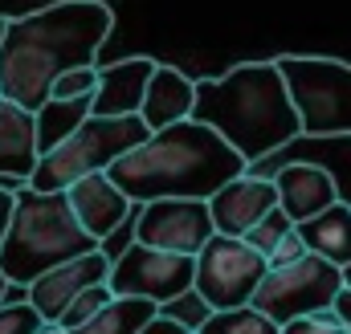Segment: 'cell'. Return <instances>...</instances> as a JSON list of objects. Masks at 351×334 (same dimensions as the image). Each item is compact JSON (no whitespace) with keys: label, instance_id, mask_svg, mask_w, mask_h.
<instances>
[{"label":"cell","instance_id":"6da1fadb","mask_svg":"<svg viewBox=\"0 0 351 334\" xmlns=\"http://www.w3.org/2000/svg\"><path fill=\"white\" fill-rule=\"evenodd\" d=\"M114 29L106 0H53L25 16H12L0 37V98L37 110L58 74L94 66Z\"/></svg>","mask_w":351,"mask_h":334},{"label":"cell","instance_id":"7a4b0ae2","mask_svg":"<svg viewBox=\"0 0 351 334\" xmlns=\"http://www.w3.org/2000/svg\"><path fill=\"white\" fill-rule=\"evenodd\" d=\"M241 171H250V164L213 127L196 118L152 131L139 147H131L106 167V175L131 204H152L168 196L208 200Z\"/></svg>","mask_w":351,"mask_h":334},{"label":"cell","instance_id":"3957f363","mask_svg":"<svg viewBox=\"0 0 351 334\" xmlns=\"http://www.w3.org/2000/svg\"><path fill=\"white\" fill-rule=\"evenodd\" d=\"M192 118L213 127L245 164H258L302 135L278 62H241L225 78H200Z\"/></svg>","mask_w":351,"mask_h":334},{"label":"cell","instance_id":"277c9868","mask_svg":"<svg viewBox=\"0 0 351 334\" xmlns=\"http://www.w3.org/2000/svg\"><path fill=\"white\" fill-rule=\"evenodd\" d=\"M12 200V220L0 241V273L12 290H25L45 269L98 249V241L78 224L66 192H37L16 183Z\"/></svg>","mask_w":351,"mask_h":334},{"label":"cell","instance_id":"5b68a950","mask_svg":"<svg viewBox=\"0 0 351 334\" xmlns=\"http://www.w3.org/2000/svg\"><path fill=\"white\" fill-rule=\"evenodd\" d=\"M147 135H152V127L139 114H119V118L90 114L74 135H66L53 151H45L37 159L33 175H29V188H37V192H66L74 179H82L90 171H106L119 155L139 147Z\"/></svg>","mask_w":351,"mask_h":334},{"label":"cell","instance_id":"8992f818","mask_svg":"<svg viewBox=\"0 0 351 334\" xmlns=\"http://www.w3.org/2000/svg\"><path fill=\"white\" fill-rule=\"evenodd\" d=\"M274 62L282 70L286 94L298 114V131L306 139L351 135V62L306 53H286Z\"/></svg>","mask_w":351,"mask_h":334},{"label":"cell","instance_id":"52a82bcc","mask_svg":"<svg viewBox=\"0 0 351 334\" xmlns=\"http://www.w3.org/2000/svg\"><path fill=\"white\" fill-rule=\"evenodd\" d=\"M343 290V269L306 253L298 257L294 265H282V269H265L262 285L254 290V302L269 322H294V318H306V314H319V310H331L335 294Z\"/></svg>","mask_w":351,"mask_h":334},{"label":"cell","instance_id":"ba28073f","mask_svg":"<svg viewBox=\"0 0 351 334\" xmlns=\"http://www.w3.org/2000/svg\"><path fill=\"white\" fill-rule=\"evenodd\" d=\"M265 257L250 249L241 237H221L213 233L204 241V249L196 253V273H192V290L208 302V310H233V306H250L254 290L265 277Z\"/></svg>","mask_w":351,"mask_h":334},{"label":"cell","instance_id":"9c48e42d","mask_svg":"<svg viewBox=\"0 0 351 334\" xmlns=\"http://www.w3.org/2000/svg\"><path fill=\"white\" fill-rule=\"evenodd\" d=\"M192 273H196V257L131 241L110 261L106 285L114 298H147V302L164 306V302L180 298L184 290H192Z\"/></svg>","mask_w":351,"mask_h":334},{"label":"cell","instance_id":"30bf717a","mask_svg":"<svg viewBox=\"0 0 351 334\" xmlns=\"http://www.w3.org/2000/svg\"><path fill=\"white\" fill-rule=\"evenodd\" d=\"M213 233H217V229H213L208 200L168 196V200L135 204V241H139V245L196 257Z\"/></svg>","mask_w":351,"mask_h":334},{"label":"cell","instance_id":"8fae6325","mask_svg":"<svg viewBox=\"0 0 351 334\" xmlns=\"http://www.w3.org/2000/svg\"><path fill=\"white\" fill-rule=\"evenodd\" d=\"M106 277H110V257L102 249H90V253H82V257H70V261L45 269L37 281H29V285H25V302L41 314L45 326H53V322L62 318V310H66L86 285H98V281H106Z\"/></svg>","mask_w":351,"mask_h":334},{"label":"cell","instance_id":"7c38bea8","mask_svg":"<svg viewBox=\"0 0 351 334\" xmlns=\"http://www.w3.org/2000/svg\"><path fill=\"white\" fill-rule=\"evenodd\" d=\"M269 208H278V192H274V179H265L258 171H241L208 196L213 229L221 237H245Z\"/></svg>","mask_w":351,"mask_h":334},{"label":"cell","instance_id":"4fadbf2b","mask_svg":"<svg viewBox=\"0 0 351 334\" xmlns=\"http://www.w3.org/2000/svg\"><path fill=\"white\" fill-rule=\"evenodd\" d=\"M269 179H274V192H278V208L290 216V224H302V220L319 216L323 208H331L335 200H343L335 175L319 164L298 159V164H286Z\"/></svg>","mask_w":351,"mask_h":334},{"label":"cell","instance_id":"5bb4252c","mask_svg":"<svg viewBox=\"0 0 351 334\" xmlns=\"http://www.w3.org/2000/svg\"><path fill=\"white\" fill-rule=\"evenodd\" d=\"M66 196H70V208H74L78 224L86 229L98 245H102L119 224H127V216L135 212V204L114 188V179H110L106 171H90L82 179H74V183L66 188Z\"/></svg>","mask_w":351,"mask_h":334},{"label":"cell","instance_id":"9a60e30c","mask_svg":"<svg viewBox=\"0 0 351 334\" xmlns=\"http://www.w3.org/2000/svg\"><path fill=\"white\" fill-rule=\"evenodd\" d=\"M152 70H156L152 57H127V62L98 66V86L90 94V114H102V118L139 114Z\"/></svg>","mask_w":351,"mask_h":334},{"label":"cell","instance_id":"2e32d148","mask_svg":"<svg viewBox=\"0 0 351 334\" xmlns=\"http://www.w3.org/2000/svg\"><path fill=\"white\" fill-rule=\"evenodd\" d=\"M37 159H41V151H37L33 110L16 106L12 98H0V175L16 179V183H29Z\"/></svg>","mask_w":351,"mask_h":334},{"label":"cell","instance_id":"e0dca14e","mask_svg":"<svg viewBox=\"0 0 351 334\" xmlns=\"http://www.w3.org/2000/svg\"><path fill=\"white\" fill-rule=\"evenodd\" d=\"M192 98H196V82L184 78L176 66H160L152 70L147 78V90H143V106H139V118L160 131V127H172V123H184L192 118Z\"/></svg>","mask_w":351,"mask_h":334},{"label":"cell","instance_id":"ac0fdd59","mask_svg":"<svg viewBox=\"0 0 351 334\" xmlns=\"http://www.w3.org/2000/svg\"><path fill=\"white\" fill-rule=\"evenodd\" d=\"M294 229H298L306 253H315V257H323V261H331L339 269L351 261V204L348 200H335L331 208H323L319 216H311V220H302Z\"/></svg>","mask_w":351,"mask_h":334},{"label":"cell","instance_id":"d6986e66","mask_svg":"<svg viewBox=\"0 0 351 334\" xmlns=\"http://www.w3.org/2000/svg\"><path fill=\"white\" fill-rule=\"evenodd\" d=\"M33 118H37V151L45 155L90 118V98H45L33 110Z\"/></svg>","mask_w":351,"mask_h":334},{"label":"cell","instance_id":"ffe728a7","mask_svg":"<svg viewBox=\"0 0 351 334\" xmlns=\"http://www.w3.org/2000/svg\"><path fill=\"white\" fill-rule=\"evenodd\" d=\"M160 306L147 298H110V306H102L90 322L74 326L66 334H135Z\"/></svg>","mask_w":351,"mask_h":334},{"label":"cell","instance_id":"44dd1931","mask_svg":"<svg viewBox=\"0 0 351 334\" xmlns=\"http://www.w3.org/2000/svg\"><path fill=\"white\" fill-rule=\"evenodd\" d=\"M282 326L269 322L258 306H233V310H213L196 334H278Z\"/></svg>","mask_w":351,"mask_h":334},{"label":"cell","instance_id":"7402d4cb","mask_svg":"<svg viewBox=\"0 0 351 334\" xmlns=\"http://www.w3.org/2000/svg\"><path fill=\"white\" fill-rule=\"evenodd\" d=\"M110 298H114V294H110V285H106V281L86 285V290H82V294H78V298H74V302L62 310V318H58L53 326H62V331H74V326H82V322H90V318H94L102 306H110Z\"/></svg>","mask_w":351,"mask_h":334},{"label":"cell","instance_id":"603a6c76","mask_svg":"<svg viewBox=\"0 0 351 334\" xmlns=\"http://www.w3.org/2000/svg\"><path fill=\"white\" fill-rule=\"evenodd\" d=\"M290 229H294V224H290V216H286L282 208H269V212H265L262 220H258V224L241 237V241H245L250 249H258L262 257H269V253H274V245H278Z\"/></svg>","mask_w":351,"mask_h":334},{"label":"cell","instance_id":"cb8c5ba5","mask_svg":"<svg viewBox=\"0 0 351 334\" xmlns=\"http://www.w3.org/2000/svg\"><path fill=\"white\" fill-rule=\"evenodd\" d=\"M160 314H168V318H176V322H184L188 331H196L213 310H208V302H204L196 290H184L180 298H172V302H164V306H160Z\"/></svg>","mask_w":351,"mask_h":334},{"label":"cell","instance_id":"d4e9b609","mask_svg":"<svg viewBox=\"0 0 351 334\" xmlns=\"http://www.w3.org/2000/svg\"><path fill=\"white\" fill-rule=\"evenodd\" d=\"M94 86H98V66H78V70H66L53 78L49 98H90Z\"/></svg>","mask_w":351,"mask_h":334},{"label":"cell","instance_id":"484cf974","mask_svg":"<svg viewBox=\"0 0 351 334\" xmlns=\"http://www.w3.org/2000/svg\"><path fill=\"white\" fill-rule=\"evenodd\" d=\"M45 326L29 302H0V334H37Z\"/></svg>","mask_w":351,"mask_h":334},{"label":"cell","instance_id":"4316f807","mask_svg":"<svg viewBox=\"0 0 351 334\" xmlns=\"http://www.w3.org/2000/svg\"><path fill=\"white\" fill-rule=\"evenodd\" d=\"M278 334H348V326L339 322L335 310H319V314H306V318L282 322V331Z\"/></svg>","mask_w":351,"mask_h":334},{"label":"cell","instance_id":"83f0119b","mask_svg":"<svg viewBox=\"0 0 351 334\" xmlns=\"http://www.w3.org/2000/svg\"><path fill=\"white\" fill-rule=\"evenodd\" d=\"M298 257H306V245H302V237H298V229H290L278 245H274V253L265 257V265L269 269H282V265H294Z\"/></svg>","mask_w":351,"mask_h":334},{"label":"cell","instance_id":"f1b7e54d","mask_svg":"<svg viewBox=\"0 0 351 334\" xmlns=\"http://www.w3.org/2000/svg\"><path fill=\"white\" fill-rule=\"evenodd\" d=\"M135 334H196V331H188L184 322H176V318H168V314H160V310H156V314H152V318H147Z\"/></svg>","mask_w":351,"mask_h":334},{"label":"cell","instance_id":"f546056e","mask_svg":"<svg viewBox=\"0 0 351 334\" xmlns=\"http://www.w3.org/2000/svg\"><path fill=\"white\" fill-rule=\"evenodd\" d=\"M331 310L339 314V322H343V326H348V334H351V290H348V285H343V290L335 294V302H331Z\"/></svg>","mask_w":351,"mask_h":334},{"label":"cell","instance_id":"4dcf8cb0","mask_svg":"<svg viewBox=\"0 0 351 334\" xmlns=\"http://www.w3.org/2000/svg\"><path fill=\"white\" fill-rule=\"evenodd\" d=\"M12 188H0V241H4V233H8V220H12Z\"/></svg>","mask_w":351,"mask_h":334},{"label":"cell","instance_id":"1f68e13d","mask_svg":"<svg viewBox=\"0 0 351 334\" xmlns=\"http://www.w3.org/2000/svg\"><path fill=\"white\" fill-rule=\"evenodd\" d=\"M343 285H348V290H351V261H348V265H343Z\"/></svg>","mask_w":351,"mask_h":334},{"label":"cell","instance_id":"d6a6232c","mask_svg":"<svg viewBox=\"0 0 351 334\" xmlns=\"http://www.w3.org/2000/svg\"><path fill=\"white\" fill-rule=\"evenodd\" d=\"M37 334H66V331H62V326H41Z\"/></svg>","mask_w":351,"mask_h":334},{"label":"cell","instance_id":"836d02e7","mask_svg":"<svg viewBox=\"0 0 351 334\" xmlns=\"http://www.w3.org/2000/svg\"><path fill=\"white\" fill-rule=\"evenodd\" d=\"M4 294H8V281H4V273H0V302H4Z\"/></svg>","mask_w":351,"mask_h":334},{"label":"cell","instance_id":"e575fe53","mask_svg":"<svg viewBox=\"0 0 351 334\" xmlns=\"http://www.w3.org/2000/svg\"><path fill=\"white\" fill-rule=\"evenodd\" d=\"M4 25H8V16H0V37H4Z\"/></svg>","mask_w":351,"mask_h":334}]
</instances>
